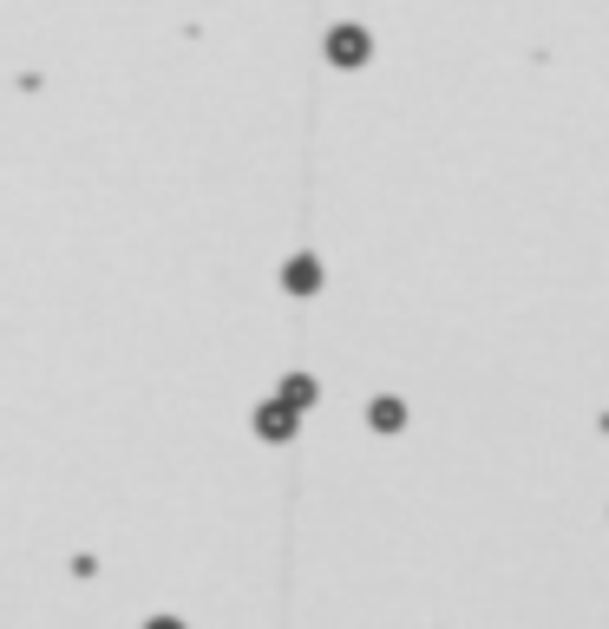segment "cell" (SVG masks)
<instances>
[{"label": "cell", "instance_id": "1", "mask_svg": "<svg viewBox=\"0 0 609 629\" xmlns=\"http://www.w3.org/2000/svg\"><path fill=\"white\" fill-rule=\"evenodd\" d=\"M151 629H177V624H151Z\"/></svg>", "mask_w": 609, "mask_h": 629}]
</instances>
